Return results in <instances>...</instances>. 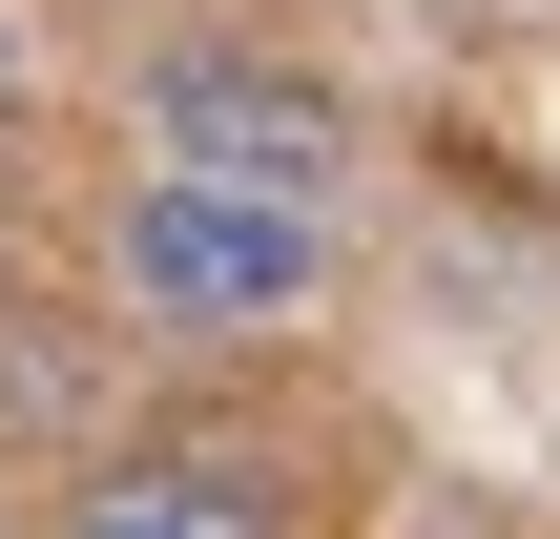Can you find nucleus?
<instances>
[{"label":"nucleus","mask_w":560,"mask_h":539,"mask_svg":"<svg viewBox=\"0 0 560 539\" xmlns=\"http://www.w3.org/2000/svg\"><path fill=\"white\" fill-rule=\"evenodd\" d=\"M0 62H21V42H0Z\"/></svg>","instance_id":"20e7f679"},{"label":"nucleus","mask_w":560,"mask_h":539,"mask_svg":"<svg viewBox=\"0 0 560 539\" xmlns=\"http://www.w3.org/2000/svg\"><path fill=\"white\" fill-rule=\"evenodd\" d=\"M145 166H208V187H291V208H332L353 104H332L312 62H270V42H166V62H145Z\"/></svg>","instance_id":"f03ea898"},{"label":"nucleus","mask_w":560,"mask_h":539,"mask_svg":"<svg viewBox=\"0 0 560 539\" xmlns=\"http://www.w3.org/2000/svg\"><path fill=\"white\" fill-rule=\"evenodd\" d=\"M104 291H125L145 332H187V353H249V332H291V312L332 291V208H291V187H208V166H145V187L104 208Z\"/></svg>","instance_id":"f257e3e1"},{"label":"nucleus","mask_w":560,"mask_h":539,"mask_svg":"<svg viewBox=\"0 0 560 539\" xmlns=\"http://www.w3.org/2000/svg\"><path fill=\"white\" fill-rule=\"evenodd\" d=\"M62 539H291V478L229 436H104L62 478Z\"/></svg>","instance_id":"7ed1b4c3"},{"label":"nucleus","mask_w":560,"mask_h":539,"mask_svg":"<svg viewBox=\"0 0 560 539\" xmlns=\"http://www.w3.org/2000/svg\"><path fill=\"white\" fill-rule=\"evenodd\" d=\"M0 539H21V519H0Z\"/></svg>","instance_id":"39448f33"}]
</instances>
